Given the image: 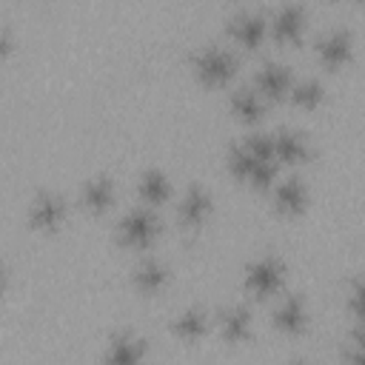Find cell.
Wrapping results in <instances>:
<instances>
[{
  "instance_id": "cell-7",
  "label": "cell",
  "mask_w": 365,
  "mask_h": 365,
  "mask_svg": "<svg viewBox=\"0 0 365 365\" xmlns=\"http://www.w3.org/2000/svg\"><path fill=\"white\" fill-rule=\"evenodd\" d=\"M311 54H314L317 66L325 74H345V71H351V66L359 60L356 29L351 23H345V20H331V26H325L322 31L314 34Z\"/></svg>"
},
{
  "instance_id": "cell-11",
  "label": "cell",
  "mask_w": 365,
  "mask_h": 365,
  "mask_svg": "<svg viewBox=\"0 0 365 365\" xmlns=\"http://www.w3.org/2000/svg\"><path fill=\"white\" fill-rule=\"evenodd\" d=\"M268 26H271V46L282 51H297L308 40L311 14L302 0H279L268 9Z\"/></svg>"
},
{
  "instance_id": "cell-19",
  "label": "cell",
  "mask_w": 365,
  "mask_h": 365,
  "mask_svg": "<svg viewBox=\"0 0 365 365\" xmlns=\"http://www.w3.org/2000/svg\"><path fill=\"white\" fill-rule=\"evenodd\" d=\"M342 362L365 365V319H362V322H351V325H348L345 345H342Z\"/></svg>"
},
{
  "instance_id": "cell-1",
  "label": "cell",
  "mask_w": 365,
  "mask_h": 365,
  "mask_svg": "<svg viewBox=\"0 0 365 365\" xmlns=\"http://www.w3.org/2000/svg\"><path fill=\"white\" fill-rule=\"evenodd\" d=\"M222 171L234 180L237 188L248 194H268L282 174V165L274 154L271 128L259 125L234 134V140L222 148Z\"/></svg>"
},
{
  "instance_id": "cell-6",
  "label": "cell",
  "mask_w": 365,
  "mask_h": 365,
  "mask_svg": "<svg viewBox=\"0 0 365 365\" xmlns=\"http://www.w3.org/2000/svg\"><path fill=\"white\" fill-rule=\"evenodd\" d=\"M217 208L220 205H217L214 188L205 180L191 177L185 182V188L174 200V225H177V234L182 240H191V237L205 234L214 225Z\"/></svg>"
},
{
  "instance_id": "cell-3",
  "label": "cell",
  "mask_w": 365,
  "mask_h": 365,
  "mask_svg": "<svg viewBox=\"0 0 365 365\" xmlns=\"http://www.w3.org/2000/svg\"><path fill=\"white\" fill-rule=\"evenodd\" d=\"M188 77L205 94L228 91L240 77V51L225 40H205L188 51Z\"/></svg>"
},
{
  "instance_id": "cell-13",
  "label": "cell",
  "mask_w": 365,
  "mask_h": 365,
  "mask_svg": "<svg viewBox=\"0 0 365 365\" xmlns=\"http://www.w3.org/2000/svg\"><path fill=\"white\" fill-rule=\"evenodd\" d=\"M131 194H134V202L163 211L168 202L177 200L174 177L163 163H145L131 174Z\"/></svg>"
},
{
  "instance_id": "cell-8",
  "label": "cell",
  "mask_w": 365,
  "mask_h": 365,
  "mask_svg": "<svg viewBox=\"0 0 365 365\" xmlns=\"http://www.w3.org/2000/svg\"><path fill=\"white\" fill-rule=\"evenodd\" d=\"M268 197V217L277 220L279 225L302 222L314 211V185L302 171H288L279 174V180L271 185Z\"/></svg>"
},
{
  "instance_id": "cell-17",
  "label": "cell",
  "mask_w": 365,
  "mask_h": 365,
  "mask_svg": "<svg viewBox=\"0 0 365 365\" xmlns=\"http://www.w3.org/2000/svg\"><path fill=\"white\" fill-rule=\"evenodd\" d=\"M285 103L302 114H317V111L322 114L331 103V86L317 74H297Z\"/></svg>"
},
{
  "instance_id": "cell-10",
  "label": "cell",
  "mask_w": 365,
  "mask_h": 365,
  "mask_svg": "<svg viewBox=\"0 0 365 365\" xmlns=\"http://www.w3.org/2000/svg\"><path fill=\"white\" fill-rule=\"evenodd\" d=\"M222 40L234 46L237 51L257 54L271 43V26H268V11L257 6H240L222 20Z\"/></svg>"
},
{
  "instance_id": "cell-2",
  "label": "cell",
  "mask_w": 365,
  "mask_h": 365,
  "mask_svg": "<svg viewBox=\"0 0 365 365\" xmlns=\"http://www.w3.org/2000/svg\"><path fill=\"white\" fill-rule=\"evenodd\" d=\"M294 265L279 248H259L242 259L237 274V291L254 305H271L282 291L291 288Z\"/></svg>"
},
{
  "instance_id": "cell-4",
  "label": "cell",
  "mask_w": 365,
  "mask_h": 365,
  "mask_svg": "<svg viewBox=\"0 0 365 365\" xmlns=\"http://www.w3.org/2000/svg\"><path fill=\"white\" fill-rule=\"evenodd\" d=\"M165 237V220L160 208L131 202L108 228V242L125 254V257H140L154 251Z\"/></svg>"
},
{
  "instance_id": "cell-14",
  "label": "cell",
  "mask_w": 365,
  "mask_h": 365,
  "mask_svg": "<svg viewBox=\"0 0 365 365\" xmlns=\"http://www.w3.org/2000/svg\"><path fill=\"white\" fill-rule=\"evenodd\" d=\"M271 140H274V154H277V160H279L282 168L302 171L317 157V143H314L311 131H305L299 125L282 123V125L271 128Z\"/></svg>"
},
{
  "instance_id": "cell-21",
  "label": "cell",
  "mask_w": 365,
  "mask_h": 365,
  "mask_svg": "<svg viewBox=\"0 0 365 365\" xmlns=\"http://www.w3.org/2000/svg\"><path fill=\"white\" fill-rule=\"evenodd\" d=\"M322 3H328V6H339V3H345V0H322Z\"/></svg>"
},
{
  "instance_id": "cell-20",
  "label": "cell",
  "mask_w": 365,
  "mask_h": 365,
  "mask_svg": "<svg viewBox=\"0 0 365 365\" xmlns=\"http://www.w3.org/2000/svg\"><path fill=\"white\" fill-rule=\"evenodd\" d=\"M351 3H354V6H356L362 14H365V0H351Z\"/></svg>"
},
{
  "instance_id": "cell-5",
  "label": "cell",
  "mask_w": 365,
  "mask_h": 365,
  "mask_svg": "<svg viewBox=\"0 0 365 365\" xmlns=\"http://www.w3.org/2000/svg\"><path fill=\"white\" fill-rule=\"evenodd\" d=\"M71 200L63 191V185L54 182H43L37 188L29 191L26 197V231L31 240H51L60 237L68 225H71Z\"/></svg>"
},
{
  "instance_id": "cell-18",
  "label": "cell",
  "mask_w": 365,
  "mask_h": 365,
  "mask_svg": "<svg viewBox=\"0 0 365 365\" xmlns=\"http://www.w3.org/2000/svg\"><path fill=\"white\" fill-rule=\"evenodd\" d=\"M342 314H345V322L348 325L365 319V271L354 274L345 282V291H342Z\"/></svg>"
},
{
  "instance_id": "cell-9",
  "label": "cell",
  "mask_w": 365,
  "mask_h": 365,
  "mask_svg": "<svg viewBox=\"0 0 365 365\" xmlns=\"http://www.w3.org/2000/svg\"><path fill=\"white\" fill-rule=\"evenodd\" d=\"M154 359H157L154 336L134 322L114 325L103 336L100 354H97V362H103V365H145Z\"/></svg>"
},
{
  "instance_id": "cell-16",
  "label": "cell",
  "mask_w": 365,
  "mask_h": 365,
  "mask_svg": "<svg viewBox=\"0 0 365 365\" xmlns=\"http://www.w3.org/2000/svg\"><path fill=\"white\" fill-rule=\"evenodd\" d=\"M294 80H297L294 66L285 63V60H277V57H262V60L254 66V74H251L254 88H257L271 106H279V103L288 100Z\"/></svg>"
},
{
  "instance_id": "cell-12",
  "label": "cell",
  "mask_w": 365,
  "mask_h": 365,
  "mask_svg": "<svg viewBox=\"0 0 365 365\" xmlns=\"http://www.w3.org/2000/svg\"><path fill=\"white\" fill-rule=\"evenodd\" d=\"M117 200H120V177L114 171L94 168L77 180V208L88 220H100L111 214Z\"/></svg>"
},
{
  "instance_id": "cell-15",
  "label": "cell",
  "mask_w": 365,
  "mask_h": 365,
  "mask_svg": "<svg viewBox=\"0 0 365 365\" xmlns=\"http://www.w3.org/2000/svg\"><path fill=\"white\" fill-rule=\"evenodd\" d=\"M268 100L254 88V83H237L231 86V91H225V120L231 117L242 131L245 128H259L265 123L268 114Z\"/></svg>"
}]
</instances>
